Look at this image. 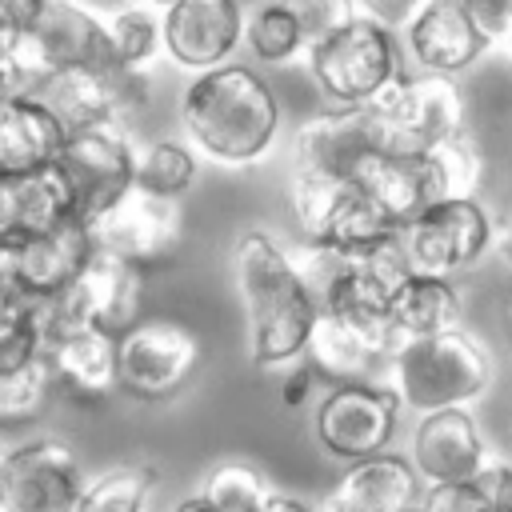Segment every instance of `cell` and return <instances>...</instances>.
<instances>
[{
  "mask_svg": "<svg viewBox=\"0 0 512 512\" xmlns=\"http://www.w3.org/2000/svg\"><path fill=\"white\" fill-rule=\"evenodd\" d=\"M232 280L248 320V356L256 368H284L304 356L320 304L288 248L248 228L232 244Z\"/></svg>",
  "mask_w": 512,
  "mask_h": 512,
  "instance_id": "6da1fadb",
  "label": "cell"
},
{
  "mask_svg": "<svg viewBox=\"0 0 512 512\" xmlns=\"http://www.w3.org/2000/svg\"><path fill=\"white\" fill-rule=\"evenodd\" d=\"M180 124L208 160L248 168L268 156L280 132V104L252 68L228 60L192 76L180 96Z\"/></svg>",
  "mask_w": 512,
  "mask_h": 512,
  "instance_id": "7a4b0ae2",
  "label": "cell"
},
{
  "mask_svg": "<svg viewBox=\"0 0 512 512\" xmlns=\"http://www.w3.org/2000/svg\"><path fill=\"white\" fill-rule=\"evenodd\" d=\"M384 384L416 416L436 408H468L492 384V352L464 324L436 336L400 340Z\"/></svg>",
  "mask_w": 512,
  "mask_h": 512,
  "instance_id": "3957f363",
  "label": "cell"
},
{
  "mask_svg": "<svg viewBox=\"0 0 512 512\" xmlns=\"http://www.w3.org/2000/svg\"><path fill=\"white\" fill-rule=\"evenodd\" d=\"M304 64L332 104H372L404 76L396 32L368 16H356L352 24L308 48Z\"/></svg>",
  "mask_w": 512,
  "mask_h": 512,
  "instance_id": "277c9868",
  "label": "cell"
},
{
  "mask_svg": "<svg viewBox=\"0 0 512 512\" xmlns=\"http://www.w3.org/2000/svg\"><path fill=\"white\" fill-rule=\"evenodd\" d=\"M16 68L28 76L32 92L64 68H108V24L80 0H48L24 28L12 32L4 48Z\"/></svg>",
  "mask_w": 512,
  "mask_h": 512,
  "instance_id": "5b68a950",
  "label": "cell"
},
{
  "mask_svg": "<svg viewBox=\"0 0 512 512\" xmlns=\"http://www.w3.org/2000/svg\"><path fill=\"white\" fill-rule=\"evenodd\" d=\"M392 152L372 104H332L300 120L292 136V176L360 180L364 168Z\"/></svg>",
  "mask_w": 512,
  "mask_h": 512,
  "instance_id": "8992f818",
  "label": "cell"
},
{
  "mask_svg": "<svg viewBox=\"0 0 512 512\" xmlns=\"http://www.w3.org/2000/svg\"><path fill=\"white\" fill-rule=\"evenodd\" d=\"M372 108L384 120V136L392 152H432L444 140L464 132L468 104L456 76L436 72H404Z\"/></svg>",
  "mask_w": 512,
  "mask_h": 512,
  "instance_id": "52a82bcc",
  "label": "cell"
},
{
  "mask_svg": "<svg viewBox=\"0 0 512 512\" xmlns=\"http://www.w3.org/2000/svg\"><path fill=\"white\" fill-rule=\"evenodd\" d=\"M288 204H292V220L300 228V240H312V244L360 248V244H372V240L400 232L360 180L292 176Z\"/></svg>",
  "mask_w": 512,
  "mask_h": 512,
  "instance_id": "ba28073f",
  "label": "cell"
},
{
  "mask_svg": "<svg viewBox=\"0 0 512 512\" xmlns=\"http://www.w3.org/2000/svg\"><path fill=\"white\" fill-rule=\"evenodd\" d=\"M412 272L456 276L476 268L496 248V228L476 196H444L400 228Z\"/></svg>",
  "mask_w": 512,
  "mask_h": 512,
  "instance_id": "9c48e42d",
  "label": "cell"
},
{
  "mask_svg": "<svg viewBox=\"0 0 512 512\" xmlns=\"http://www.w3.org/2000/svg\"><path fill=\"white\" fill-rule=\"evenodd\" d=\"M120 392L132 400H172L200 368V336L180 320H136L116 336Z\"/></svg>",
  "mask_w": 512,
  "mask_h": 512,
  "instance_id": "30bf717a",
  "label": "cell"
},
{
  "mask_svg": "<svg viewBox=\"0 0 512 512\" xmlns=\"http://www.w3.org/2000/svg\"><path fill=\"white\" fill-rule=\"evenodd\" d=\"M56 168L68 180L76 220L92 224L136 184V148L124 124H96L68 132Z\"/></svg>",
  "mask_w": 512,
  "mask_h": 512,
  "instance_id": "8fae6325",
  "label": "cell"
},
{
  "mask_svg": "<svg viewBox=\"0 0 512 512\" xmlns=\"http://www.w3.org/2000/svg\"><path fill=\"white\" fill-rule=\"evenodd\" d=\"M44 108L64 124V132L96 128V124H128L148 104V72H132L120 64L108 68H64L52 72L36 92Z\"/></svg>",
  "mask_w": 512,
  "mask_h": 512,
  "instance_id": "7c38bea8",
  "label": "cell"
},
{
  "mask_svg": "<svg viewBox=\"0 0 512 512\" xmlns=\"http://www.w3.org/2000/svg\"><path fill=\"white\" fill-rule=\"evenodd\" d=\"M84 472L72 444L40 436L4 448L0 460V512H76Z\"/></svg>",
  "mask_w": 512,
  "mask_h": 512,
  "instance_id": "4fadbf2b",
  "label": "cell"
},
{
  "mask_svg": "<svg viewBox=\"0 0 512 512\" xmlns=\"http://www.w3.org/2000/svg\"><path fill=\"white\" fill-rule=\"evenodd\" d=\"M400 396L388 384H332L316 408V440L336 460H364L388 448L400 420Z\"/></svg>",
  "mask_w": 512,
  "mask_h": 512,
  "instance_id": "5bb4252c",
  "label": "cell"
},
{
  "mask_svg": "<svg viewBox=\"0 0 512 512\" xmlns=\"http://www.w3.org/2000/svg\"><path fill=\"white\" fill-rule=\"evenodd\" d=\"M96 252L92 228L84 220H68L52 232L0 240V272L20 288L24 300H44L80 280Z\"/></svg>",
  "mask_w": 512,
  "mask_h": 512,
  "instance_id": "9a60e30c",
  "label": "cell"
},
{
  "mask_svg": "<svg viewBox=\"0 0 512 512\" xmlns=\"http://www.w3.org/2000/svg\"><path fill=\"white\" fill-rule=\"evenodd\" d=\"M180 200L172 196H156L140 184H132L104 216H96L88 228H92V240L96 248L104 252H116L140 268L148 264H160L176 252L180 244Z\"/></svg>",
  "mask_w": 512,
  "mask_h": 512,
  "instance_id": "2e32d148",
  "label": "cell"
},
{
  "mask_svg": "<svg viewBox=\"0 0 512 512\" xmlns=\"http://www.w3.org/2000/svg\"><path fill=\"white\" fill-rule=\"evenodd\" d=\"M244 20L236 0H172L164 8V56L188 72L220 68L244 44Z\"/></svg>",
  "mask_w": 512,
  "mask_h": 512,
  "instance_id": "e0dca14e",
  "label": "cell"
},
{
  "mask_svg": "<svg viewBox=\"0 0 512 512\" xmlns=\"http://www.w3.org/2000/svg\"><path fill=\"white\" fill-rule=\"evenodd\" d=\"M304 352L332 384H364V380H376V368H384V376H388L396 336L388 324L320 312ZM376 384H384V380H376Z\"/></svg>",
  "mask_w": 512,
  "mask_h": 512,
  "instance_id": "ac0fdd59",
  "label": "cell"
},
{
  "mask_svg": "<svg viewBox=\"0 0 512 512\" xmlns=\"http://www.w3.org/2000/svg\"><path fill=\"white\" fill-rule=\"evenodd\" d=\"M408 460L424 484H468L488 460V444L468 408H436L416 420Z\"/></svg>",
  "mask_w": 512,
  "mask_h": 512,
  "instance_id": "d6986e66",
  "label": "cell"
},
{
  "mask_svg": "<svg viewBox=\"0 0 512 512\" xmlns=\"http://www.w3.org/2000/svg\"><path fill=\"white\" fill-rule=\"evenodd\" d=\"M400 36L416 72H436V76H460L488 48V40L480 36V28L472 24L460 0H424Z\"/></svg>",
  "mask_w": 512,
  "mask_h": 512,
  "instance_id": "ffe728a7",
  "label": "cell"
},
{
  "mask_svg": "<svg viewBox=\"0 0 512 512\" xmlns=\"http://www.w3.org/2000/svg\"><path fill=\"white\" fill-rule=\"evenodd\" d=\"M424 492L428 484L408 456L376 452L344 468L320 512H416Z\"/></svg>",
  "mask_w": 512,
  "mask_h": 512,
  "instance_id": "44dd1931",
  "label": "cell"
},
{
  "mask_svg": "<svg viewBox=\"0 0 512 512\" xmlns=\"http://www.w3.org/2000/svg\"><path fill=\"white\" fill-rule=\"evenodd\" d=\"M52 380L64 396L80 404H100L112 392H120V348L116 332L108 328H80L48 344L44 352Z\"/></svg>",
  "mask_w": 512,
  "mask_h": 512,
  "instance_id": "7402d4cb",
  "label": "cell"
},
{
  "mask_svg": "<svg viewBox=\"0 0 512 512\" xmlns=\"http://www.w3.org/2000/svg\"><path fill=\"white\" fill-rule=\"evenodd\" d=\"M360 184L372 192V200L384 208V216L396 228H404L424 208H432L436 200L448 196L444 172L432 152H384L364 168Z\"/></svg>",
  "mask_w": 512,
  "mask_h": 512,
  "instance_id": "603a6c76",
  "label": "cell"
},
{
  "mask_svg": "<svg viewBox=\"0 0 512 512\" xmlns=\"http://www.w3.org/2000/svg\"><path fill=\"white\" fill-rule=\"evenodd\" d=\"M140 264L96 248L80 280L72 284V296L80 300L88 324L108 328V332H128L140 320Z\"/></svg>",
  "mask_w": 512,
  "mask_h": 512,
  "instance_id": "cb8c5ba5",
  "label": "cell"
},
{
  "mask_svg": "<svg viewBox=\"0 0 512 512\" xmlns=\"http://www.w3.org/2000/svg\"><path fill=\"white\" fill-rule=\"evenodd\" d=\"M68 132L32 92L0 108V176H24L60 160Z\"/></svg>",
  "mask_w": 512,
  "mask_h": 512,
  "instance_id": "d4e9b609",
  "label": "cell"
},
{
  "mask_svg": "<svg viewBox=\"0 0 512 512\" xmlns=\"http://www.w3.org/2000/svg\"><path fill=\"white\" fill-rule=\"evenodd\" d=\"M388 324L400 340H420L436 336L448 328L464 324V300L448 276H428V272H408L396 292L388 296Z\"/></svg>",
  "mask_w": 512,
  "mask_h": 512,
  "instance_id": "484cf974",
  "label": "cell"
},
{
  "mask_svg": "<svg viewBox=\"0 0 512 512\" xmlns=\"http://www.w3.org/2000/svg\"><path fill=\"white\" fill-rule=\"evenodd\" d=\"M68 220H76V208H72L68 180L56 164L12 176V240L52 232Z\"/></svg>",
  "mask_w": 512,
  "mask_h": 512,
  "instance_id": "4316f807",
  "label": "cell"
},
{
  "mask_svg": "<svg viewBox=\"0 0 512 512\" xmlns=\"http://www.w3.org/2000/svg\"><path fill=\"white\" fill-rule=\"evenodd\" d=\"M108 24V48H112V64L132 68V72H148L160 52H164V8L152 4H124L112 16H104Z\"/></svg>",
  "mask_w": 512,
  "mask_h": 512,
  "instance_id": "83f0119b",
  "label": "cell"
},
{
  "mask_svg": "<svg viewBox=\"0 0 512 512\" xmlns=\"http://www.w3.org/2000/svg\"><path fill=\"white\" fill-rule=\"evenodd\" d=\"M244 48L260 60V64H292L304 60L308 40L300 28V16L288 0H268L256 12H248L244 20Z\"/></svg>",
  "mask_w": 512,
  "mask_h": 512,
  "instance_id": "f1b7e54d",
  "label": "cell"
},
{
  "mask_svg": "<svg viewBox=\"0 0 512 512\" xmlns=\"http://www.w3.org/2000/svg\"><path fill=\"white\" fill-rule=\"evenodd\" d=\"M152 484H156L152 464H116L84 484L76 512H140Z\"/></svg>",
  "mask_w": 512,
  "mask_h": 512,
  "instance_id": "f546056e",
  "label": "cell"
},
{
  "mask_svg": "<svg viewBox=\"0 0 512 512\" xmlns=\"http://www.w3.org/2000/svg\"><path fill=\"white\" fill-rule=\"evenodd\" d=\"M192 180H196V152L184 140H152V144L136 148V184L140 188L180 200V192H188Z\"/></svg>",
  "mask_w": 512,
  "mask_h": 512,
  "instance_id": "4dcf8cb0",
  "label": "cell"
},
{
  "mask_svg": "<svg viewBox=\"0 0 512 512\" xmlns=\"http://www.w3.org/2000/svg\"><path fill=\"white\" fill-rule=\"evenodd\" d=\"M52 392H56V380L44 356L16 372H0V428L32 424L44 412Z\"/></svg>",
  "mask_w": 512,
  "mask_h": 512,
  "instance_id": "1f68e13d",
  "label": "cell"
},
{
  "mask_svg": "<svg viewBox=\"0 0 512 512\" xmlns=\"http://www.w3.org/2000/svg\"><path fill=\"white\" fill-rule=\"evenodd\" d=\"M272 492L268 476L244 460H228V464H216L204 480V496L212 504H220L224 512H252L264 496Z\"/></svg>",
  "mask_w": 512,
  "mask_h": 512,
  "instance_id": "d6a6232c",
  "label": "cell"
},
{
  "mask_svg": "<svg viewBox=\"0 0 512 512\" xmlns=\"http://www.w3.org/2000/svg\"><path fill=\"white\" fill-rule=\"evenodd\" d=\"M40 356H44V332L36 324L32 300H24L8 316H0V372H16Z\"/></svg>",
  "mask_w": 512,
  "mask_h": 512,
  "instance_id": "836d02e7",
  "label": "cell"
},
{
  "mask_svg": "<svg viewBox=\"0 0 512 512\" xmlns=\"http://www.w3.org/2000/svg\"><path fill=\"white\" fill-rule=\"evenodd\" d=\"M440 172H444V192L448 196H472L476 184H480V168H484V156L476 148V140L468 132L444 140L440 148H432Z\"/></svg>",
  "mask_w": 512,
  "mask_h": 512,
  "instance_id": "e575fe53",
  "label": "cell"
},
{
  "mask_svg": "<svg viewBox=\"0 0 512 512\" xmlns=\"http://www.w3.org/2000/svg\"><path fill=\"white\" fill-rule=\"evenodd\" d=\"M300 16V28H304V40L308 48H316L320 40H328L332 32H340L344 24H352L360 12L352 0H288ZM308 56V52H304Z\"/></svg>",
  "mask_w": 512,
  "mask_h": 512,
  "instance_id": "d590c367",
  "label": "cell"
},
{
  "mask_svg": "<svg viewBox=\"0 0 512 512\" xmlns=\"http://www.w3.org/2000/svg\"><path fill=\"white\" fill-rule=\"evenodd\" d=\"M416 512H496L472 484H428Z\"/></svg>",
  "mask_w": 512,
  "mask_h": 512,
  "instance_id": "8d00e7d4",
  "label": "cell"
},
{
  "mask_svg": "<svg viewBox=\"0 0 512 512\" xmlns=\"http://www.w3.org/2000/svg\"><path fill=\"white\" fill-rule=\"evenodd\" d=\"M488 44H504L512 32V0H460Z\"/></svg>",
  "mask_w": 512,
  "mask_h": 512,
  "instance_id": "74e56055",
  "label": "cell"
},
{
  "mask_svg": "<svg viewBox=\"0 0 512 512\" xmlns=\"http://www.w3.org/2000/svg\"><path fill=\"white\" fill-rule=\"evenodd\" d=\"M352 4H356L360 16H368V20H376V24L392 28V32H404L424 0H352Z\"/></svg>",
  "mask_w": 512,
  "mask_h": 512,
  "instance_id": "f35d334b",
  "label": "cell"
},
{
  "mask_svg": "<svg viewBox=\"0 0 512 512\" xmlns=\"http://www.w3.org/2000/svg\"><path fill=\"white\" fill-rule=\"evenodd\" d=\"M28 92H32L28 76L16 68V60L8 52H0V108L12 104V100H20V96H28Z\"/></svg>",
  "mask_w": 512,
  "mask_h": 512,
  "instance_id": "ab89813d",
  "label": "cell"
},
{
  "mask_svg": "<svg viewBox=\"0 0 512 512\" xmlns=\"http://www.w3.org/2000/svg\"><path fill=\"white\" fill-rule=\"evenodd\" d=\"M44 4H48V0H0V12H4L16 28H24V24L44 8Z\"/></svg>",
  "mask_w": 512,
  "mask_h": 512,
  "instance_id": "60d3db41",
  "label": "cell"
},
{
  "mask_svg": "<svg viewBox=\"0 0 512 512\" xmlns=\"http://www.w3.org/2000/svg\"><path fill=\"white\" fill-rule=\"evenodd\" d=\"M252 512H312V508H304L300 500H292V496H284V492H268Z\"/></svg>",
  "mask_w": 512,
  "mask_h": 512,
  "instance_id": "b9f144b4",
  "label": "cell"
},
{
  "mask_svg": "<svg viewBox=\"0 0 512 512\" xmlns=\"http://www.w3.org/2000/svg\"><path fill=\"white\" fill-rule=\"evenodd\" d=\"M24 304V296H20V288L0 272V316H8L12 308H20Z\"/></svg>",
  "mask_w": 512,
  "mask_h": 512,
  "instance_id": "7bdbcfd3",
  "label": "cell"
},
{
  "mask_svg": "<svg viewBox=\"0 0 512 512\" xmlns=\"http://www.w3.org/2000/svg\"><path fill=\"white\" fill-rule=\"evenodd\" d=\"M172 512H224L220 504H212L204 492H196V496H188V500H180Z\"/></svg>",
  "mask_w": 512,
  "mask_h": 512,
  "instance_id": "ee69618b",
  "label": "cell"
},
{
  "mask_svg": "<svg viewBox=\"0 0 512 512\" xmlns=\"http://www.w3.org/2000/svg\"><path fill=\"white\" fill-rule=\"evenodd\" d=\"M496 252H500V260L512 268V220H508V224L496 232Z\"/></svg>",
  "mask_w": 512,
  "mask_h": 512,
  "instance_id": "f6af8a7d",
  "label": "cell"
},
{
  "mask_svg": "<svg viewBox=\"0 0 512 512\" xmlns=\"http://www.w3.org/2000/svg\"><path fill=\"white\" fill-rule=\"evenodd\" d=\"M300 396H308V372H296V376L288 380V396H284V400H288V404H296Z\"/></svg>",
  "mask_w": 512,
  "mask_h": 512,
  "instance_id": "bcb514c9",
  "label": "cell"
},
{
  "mask_svg": "<svg viewBox=\"0 0 512 512\" xmlns=\"http://www.w3.org/2000/svg\"><path fill=\"white\" fill-rule=\"evenodd\" d=\"M12 32H16V24H12V20H8L4 12H0V52L8 48V40H12Z\"/></svg>",
  "mask_w": 512,
  "mask_h": 512,
  "instance_id": "7dc6e473",
  "label": "cell"
},
{
  "mask_svg": "<svg viewBox=\"0 0 512 512\" xmlns=\"http://www.w3.org/2000/svg\"><path fill=\"white\" fill-rule=\"evenodd\" d=\"M140 4H152V8H168L172 0H140Z\"/></svg>",
  "mask_w": 512,
  "mask_h": 512,
  "instance_id": "c3c4849f",
  "label": "cell"
},
{
  "mask_svg": "<svg viewBox=\"0 0 512 512\" xmlns=\"http://www.w3.org/2000/svg\"><path fill=\"white\" fill-rule=\"evenodd\" d=\"M504 44H508V52H512V32H508V40H504Z\"/></svg>",
  "mask_w": 512,
  "mask_h": 512,
  "instance_id": "681fc988",
  "label": "cell"
},
{
  "mask_svg": "<svg viewBox=\"0 0 512 512\" xmlns=\"http://www.w3.org/2000/svg\"><path fill=\"white\" fill-rule=\"evenodd\" d=\"M508 324H512V304H508Z\"/></svg>",
  "mask_w": 512,
  "mask_h": 512,
  "instance_id": "f907efd6",
  "label": "cell"
},
{
  "mask_svg": "<svg viewBox=\"0 0 512 512\" xmlns=\"http://www.w3.org/2000/svg\"><path fill=\"white\" fill-rule=\"evenodd\" d=\"M508 464H512V452H508Z\"/></svg>",
  "mask_w": 512,
  "mask_h": 512,
  "instance_id": "816d5d0a",
  "label": "cell"
},
{
  "mask_svg": "<svg viewBox=\"0 0 512 512\" xmlns=\"http://www.w3.org/2000/svg\"><path fill=\"white\" fill-rule=\"evenodd\" d=\"M0 460H4V448H0Z\"/></svg>",
  "mask_w": 512,
  "mask_h": 512,
  "instance_id": "f5cc1de1",
  "label": "cell"
},
{
  "mask_svg": "<svg viewBox=\"0 0 512 512\" xmlns=\"http://www.w3.org/2000/svg\"><path fill=\"white\" fill-rule=\"evenodd\" d=\"M508 512H512V508H508Z\"/></svg>",
  "mask_w": 512,
  "mask_h": 512,
  "instance_id": "db71d44e",
  "label": "cell"
}]
</instances>
